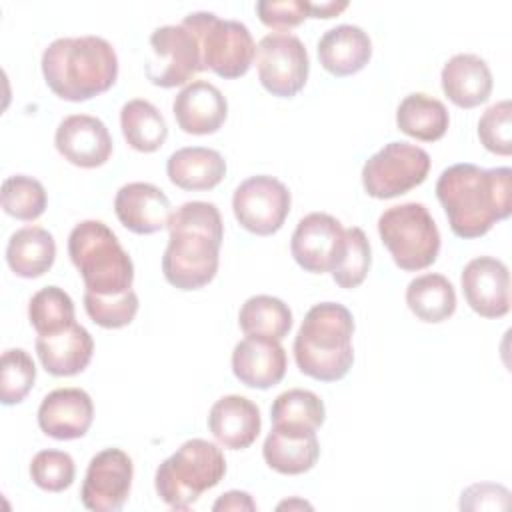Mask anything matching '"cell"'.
<instances>
[{
    "instance_id": "e0dca14e",
    "label": "cell",
    "mask_w": 512,
    "mask_h": 512,
    "mask_svg": "<svg viewBox=\"0 0 512 512\" xmlns=\"http://www.w3.org/2000/svg\"><path fill=\"white\" fill-rule=\"evenodd\" d=\"M94 420V404L82 388H56L38 408L40 430L54 440L82 438Z\"/></svg>"
},
{
    "instance_id": "e575fe53",
    "label": "cell",
    "mask_w": 512,
    "mask_h": 512,
    "mask_svg": "<svg viewBox=\"0 0 512 512\" xmlns=\"http://www.w3.org/2000/svg\"><path fill=\"white\" fill-rule=\"evenodd\" d=\"M36 380V364L24 348H8L0 360V402L12 406L22 402Z\"/></svg>"
},
{
    "instance_id": "9c48e42d",
    "label": "cell",
    "mask_w": 512,
    "mask_h": 512,
    "mask_svg": "<svg viewBox=\"0 0 512 512\" xmlns=\"http://www.w3.org/2000/svg\"><path fill=\"white\" fill-rule=\"evenodd\" d=\"M430 172V154L410 142H388L362 166V186L378 200L396 198L420 186Z\"/></svg>"
},
{
    "instance_id": "ee69618b",
    "label": "cell",
    "mask_w": 512,
    "mask_h": 512,
    "mask_svg": "<svg viewBox=\"0 0 512 512\" xmlns=\"http://www.w3.org/2000/svg\"><path fill=\"white\" fill-rule=\"evenodd\" d=\"M284 508L290 510V508H312V506H310L308 502H304V500H296V498H294V500H290V502L286 500V502L278 504V510H284Z\"/></svg>"
},
{
    "instance_id": "cb8c5ba5",
    "label": "cell",
    "mask_w": 512,
    "mask_h": 512,
    "mask_svg": "<svg viewBox=\"0 0 512 512\" xmlns=\"http://www.w3.org/2000/svg\"><path fill=\"white\" fill-rule=\"evenodd\" d=\"M442 90L458 108H476L492 94V72L478 54H454L440 74Z\"/></svg>"
},
{
    "instance_id": "74e56055",
    "label": "cell",
    "mask_w": 512,
    "mask_h": 512,
    "mask_svg": "<svg viewBox=\"0 0 512 512\" xmlns=\"http://www.w3.org/2000/svg\"><path fill=\"white\" fill-rule=\"evenodd\" d=\"M76 476L74 460L64 450H40L30 462L32 482L46 492H62Z\"/></svg>"
},
{
    "instance_id": "44dd1931",
    "label": "cell",
    "mask_w": 512,
    "mask_h": 512,
    "mask_svg": "<svg viewBox=\"0 0 512 512\" xmlns=\"http://www.w3.org/2000/svg\"><path fill=\"white\" fill-rule=\"evenodd\" d=\"M262 456L266 464L280 474H304L314 468L320 456L316 430L272 424V430L268 432L262 446Z\"/></svg>"
},
{
    "instance_id": "ac0fdd59",
    "label": "cell",
    "mask_w": 512,
    "mask_h": 512,
    "mask_svg": "<svg viewBox=\"0 0 512 512\" xmlns=\"http://www.w3.org/2000/svg\"><path fill=\"white\" fill-rule=\"evenodd\" d=\"M172 114L182 132L206 136L220 130L228 116L226 96L208 80H192L172 102Z\"/></svg>"
},
{
    "instance_id": "8fae6325",
    "label": "cell",
    "mask_w": 512,
    "mask_h": 512,
    "mask_svg": "<svg viewBox=\"0 0 512 512\" xmlns=\"http://www.w3.org/2000/svg\"><path fill=\"white\" fill-rule=\"evenodd\" d=\"M260 84L278 98L296 96L310 72V58L302 40L288 32H270L256 46Z\"/></svg>"
},
{
    "instance_id": "9a60e30c",
    "label": "cell",
    "mask_w": 512,
    "mask_h": 512,
    "mask_svg": "<svg viewBox=\"0 0 512 512\" xmlns=\"http://www.w3.org/2000/svg\"><path fill=\"white\" fill-rule=\"evenodd\" d=\"M468 306L484 318H502L510 310V272L494 256L472 258L460 276Z\"/></svg>"
},
{
    "instance_id": "836d02e7",
    "label": "cell",
    "mask_w": 512,
    "mask_h": 512,
    "mask_svg": "<svg viewBox=\"0 0 512 512\" xmlns=\"http://www.w3.org/2000/svg\"><path fill=\"white\" fill-rule=\"evenodd\" d=\"M46 204L48 196L40 180L26 174H14L2 182V208L8 216L32 222L44 214Z\"/></svg>"
},
{
    "instance_id": "4316f807",
    "label": "cell",
    "mask_w": 512,
    "mask_h": 512,
    "mask_svg": "<svg viewBox=\"0 0 512 512\" xmlns=\"http://www.w3.org/2000/svg\"><path fill=\"white\" fill-rule=\"evenodd\" d=\"M56 258L54 236L40 226H24L16 230L6 246V262L20 278H40Z\"/></svg>"
},
{
    "instance_id": "5b68a950",
    "label": "cell",
    "mask_w": 512,
    "mask_h": 512,
    "mask_svg": "<svg viewBox=\"0 0 512 512\" xmlns=\"http://www.w3.org/2000/svg\"><path fill=\"white\" fill-rule=\"evenodd\" d=\"M68 256L84 280V292L118 296L132 290V258L102 220H82L72 228Z\"/></svg>"
},
{
    "instance_id": "7a4b0ae2",
    "label": "cell",
    "mask_w": 512,
    "mask_h": 512,
    "mask_svg": "<svg viewBox=\"0 0 512 512\" xmlns=\"http://www.w3.org/2000/svg\"><path fill=\"white\" fill-rule=\"evenodd\" d=\"M162 274L178 290H198L214 280L224 240L220 210L212 202H184L168 220Z\"/></svg>"
},
{
    "instance_id": "52a82bcc",
    "label": "cell",
    "mask_w": 512,
    "mask_h": 512,
    "mask_svg": "<svg viewBox=\"0 0 512 512\" xmlns=\"http://www.w3.org/2000/svg\"><path fill=\"white\" fill-rule=\"evenodd\" d=\"M378 234L394 264L406 272L424 270L438 258L440 232L420 202H404L384 210L378 218Z\"/></svg>"
},
{
    "instance_id": "4fadbf2b",
    "label": "cell",
    "mask_w": 512,
    "mask_h": 512,
    "mask_svg": "<svg viewBox=\"0 0 512 512\" xmlns=\"http://www.w3.org/2000/svg\"><path fill=\"white\" fill-rule=\"evenodd\" d=\"M134 464L120 448H104L88 462L80 490L84 508L92 512H118L132 488Z\"/></svg>"
},
{
    "instance_id": "f35d334b",
    "label": "cell",
    "mask_w": 512,
    "mask_h": 512,
    "mask_svg": "<svg viewBox=\"0 0 512 512\" xmlns=\"http://www.w3.org/2000/svg\"><path fill=\"white\" fill-rule=\"evenodd\" d=\"M478 138L482 146L500 156L512 152V106L510 100H500L486 108L478 120Z\"/></svg>"
},
{
    "instance_id": "3957f363",
    "label": "cell",
    "mask_w": 512,
    "mask_h": 512,
    "mask_svg": "<svg viewBox=\"0 0 512 512\" xmlns=\"http://www.w3.org/2000/svg\"><path fill=\"white\" fill-rule=\"evenodd\" d=\"M42 74L58 98L84 102L114 86L118 56L102 36H64L44 50Z\"/></svg>"
},
{
    "instance_id": "8d00e7d4",
    "label": "cell",
    "mask_w": 512,
    "mask_h": 512,
    "mask_svg": "<svg viewBox=\"0 0 512 512\" xmlns=\"http://www.w3.org/2000/svg\"><path fill=\"white\" fill-rule=\"evenodd\" d=\"M84 308L90 320L102 328H124L138 312V294L128 290L118 296H96L84 292Z\"/></svg>"
},
{
    "instance_id": "8992f818",
    "label": "cell",
    "mask_w": 512,
    "mask_h": 512,
    "mask_svg": "<svg viewBox=\"0 0 512 512\" xmlns=\"http://www.w3.org/2000/svg\"><path fill=\"white\" fill-rule=\"evenodd\" d=\"M224 474L226 458L222 450L204 438H190L156 468L154 486L164 504L186 510L202 492L214 488Z\"/></svg>"
},
{
    "instance_id": "1f68e13d",
    "label": "cell",
    "mask_w": 512,
    "mask_h": 512,
    "mask_svg": "<svg viewBox=\"0 0 512 512\" xmlns=\"http://www.w3.org/2000/svg\"><path fill=\"white\" fill-rule=\"evenodd\" d=\"M272 424H288L318 430L324 424L326 408L318 394L304 388H290L276 396L270 408Z\"/></svg>"
},
{
    "instance_id": "f546056e",
    "label": "cell",
    "mask_w": 512,
    "mask_h": 512,
    "mask_svg": "<svg viewBox=\"0 0 512 512\" xmlns=\"http://www.w3.org/2000/svg\"><path fill=\"white\" fill-rule=\"evenodd\" d=\"M120 128L130 148L138 152H156L168 138V124L160 110L144 100H128L120 110Z\"/></svg>"
},
{
    "instance_id": "d4e9b609",
    "label": "cell",
    "mask_w": 512,
    "mask_h": 512,
    "mask_svg": "<svg viewBox=\"0 0 512 512\" xmlns=\"http://www.w3.org/2000/svg\"><path fill=\"white\" fill-rule=\"evenodd\" d=\"M372 56L368 32L354 24H338L326 30L318 40V60L332 76H350L360 72Z\"/></svg>"
},
{
    "instance_id": "ab89813d",
    "label": "cell",
    "mask_w": 512,
    "mask_h": 512,
    "mask_svg": "<svg viewBox=\"0 0 512 512\" xmlns=\"http://www.w3.org/2000/svg\"><path fill=\"white\" fill-rule=\"evenodd\" d=\"M256 14L260 22L274 30H290L300 26L306 18H310V2L308 0H260L256 2Z\"/></svg>"
},
{
    "instance_id": "f1b7e54d",
    "label": "cell",
    "mask_w": 512,
    "mask_h": 512,
    "mask_svg": "<svg viewBox=\"0 0 512 512\" xmlns=\"http://www.w3.org/2000/svg\"><path fill=\"white\" fill-rule=\"evenodd\" d=\"M406 304L418 320L438 324L454 314L456 292L446 276L428 272L410 280L406 288Z\"/></svg>"
},
{
    "instance_id": "ffe728a7",
    "label": "cell",
    "mask_w": 512,
    "mask_h": 512,
    "mask_svg": "<svg viewBox=\"0 0 512 512\" xmlns=\"http://www.w3.org/2000/svg\"><path fill=\"white\" fill-rule=\"evenodd\" d=\"M286 350L280 340L246 336L232 350V372L248 388L266 390L286 374Z\"/></svg>"
},
{
    "instance_id": "60d3db41",
    "label": "cell",
    "mask_w": 512,
    "mask_h": 512,
    "mask_svg": "<svg viewBox=\"0 0 512 512\" xmlns=\"http://www.w3.org/2000/svg\"><path fill=\"white\" fill-rule=\"evenodd\" d=\"M510 490L502 484L478 482L468 486L460 496V510H506Z\"/></svg>"
},
{
    "instance_id": "d6a6232c",
    "label": "cell",
    "mask_w": 512,
    "mask_h": 512,
    "mask_svg": "<svg viewBox=\"0 0 512 512\" xmlns=\"http://www.w3.org/2000/svg\"><path fill=\"white\" fill-rule=\"evenodd\" d=\"M28 320L38 334L58 332L74 322V302L58 286H44L28 302Z\"/></svg>"
},
{
    "instance_id": "7402d4cb",
    "label": "cell",
    "mask_w": 512,
    "mask_h": 512,
    "mask_svg": "<svg viewBox=\"0 0 512 512\" xmlns=\"http://www.w3.org/2000/svg\"><path fill=\"white\" fill-rule=\"evenodd\" d=\"M36 354L48 374L74 376L84 372L90 364L94 354V340L84 326L72 322L58 332L38 334Z\"/></svg>"
},
{
    "instance_id": "b9f144b4",
    "label": "cell",
    "mask_w": 512,
    "mask_h": 512,
    "mask_svg": "<svg viewBox=\"0 0 512 512\" xmlns=\"http://www.w3.org/2000/svg\"><path fill=\"white\" fill-rule=\"evenodd\" d=\"M212 510L214 512H220V510H256V502L252 500V496L248 492H242V490H230L226 494H222L214 504H212Z\"/></svg>"
},
{
    "instance_id": "6da1fadb",
    "label": "cell",
    "mask_w": 512,
    "mask_h": 512,
    "mask_svg": "<svg viewBox=\"0 0 512 512\" xmlns=\"http://www.w3.org/2000/svg\"><path fill=\"white\" fill-rule=\"evenodd\" d=\"M512 170L452 164L436 180V198L458 238H480L512 212Z\"/></svg>"
},
{
    "instance_id": "d6986e66",
    "label": "cell",
    "mask_w": 512,
    "mask_h": 512,
    "mask_svg": "<svg viewBox=\"0 0 512 512\" xmlns=\"http://www.w3.org/2000/svg\"><path fill=\"white\" fill-rule=\"evenodd\" d=\"M120 224L134 234H154L168 226L172 206L168 196L150 182H128L114 198Z\"/></svg>"
},
{
    "instance_id": "ba28073f",
    "label": "cell",
    "mask_w": 512,
    "mask_h": 512,
    "mask_svg": "<svg viewBox=\"0 0 512 512\" xmlns=\"http://www.w3.org/2000/svg\"><path fill=\"white\" fill-rule=\"evenodd\" d=\"M182 24L198 38L204 70L220 78H240L250 70L256 46L246 24L206 10L190 12Z\"/></svg>"
},
{
    "instance_id": "2e32d148",
    "label": "cell",
    "mask_w": 512,
    "mask_h": 512,
    "mask_svg": "<svg viewBox=\"0 0 512 512\" xmlns=\"http://www.w3.org/2000/svg\"><path fill=\"white\" fill-rule=\"evenodd\" d=\"M60 156L80 168H98L112 156V136L106 124L90 114L66 116L54 134Z\"/></svg>"
},
{
    "instance_id": "7c38bea8",
    "label": "cell",
    "mask_w": 512,
    "mask_h": 512,
    "mask_svg": "<svg viewBox=\"0 0 512 512\" xmlns=\"http://www.w3.org/2000/svg\"><path fill=\"white\" fill-rule=\"evenodd\" d=\"M290 190L274 176L258 174L238 184L232 196V210L238 224L256 234H276L290 214Z\"/></svg>"
},
{
    "instance_id": "7bdbcfd3",
    "label": "cell",
    "mask_w": 512,
    "mask_h": 512,
    "mask_svg": "<svg viewBox=\"0 0 512 512\" xmlns=\"http://www.w3.org/2000/svg\"><path fill=\"white\" fill-rule=\"evenodd\" d=\"M348 8L346 0L334 2V0H326V2H310V18H334L338 16L342 10Z\"/></svg>"
},
{
    "instance_id": "277c9868",
    "label": "cell",
    "mask_w": 512,
    "mask_h": 512,
    "mask_svg": "<svg viewBox=\"0 0 512 512\" xmlns=\"http://www.w3.org/2000/svg\"><path fill=\"white\" fill-rule=\"evenodd\" d=\"M354 318L338 302L314 304L294 338V360L302 374L320 380H342L354 362Z\"/></svg>"
},
{
    "instance_id": "4dcf8cb0",
    "label": "cell",
    "mask_w": 512,
    "mask_h": 512,
    "mask_svg": "<svg viewBox=\"0 0 512 512\" xmlns=\"http://www.w3.org/2000/svg\"><path fill=\"white\" fill-rule=\"evenodd\" d=\"M238 324L246 336L282 340L292 328V312L280 298L256 294L242 304L238 312Z\"/></svg>"
},
{
    "instance_id": "83f0119b",
    "label": "cell",
    "mask_w": 512,
    "mask_h": 512,
    "mask_svg": "<svg viewBox=\"0 0 512 512\" xmlns=\"http://www.w3.org/2000/svg\"><path fill=\"white\" fill-rule=\"evenodd\" d=\"M450 124V114L434 96L424 92L408 94L396 110V126L406 136H412L422 142L440 140Z\"/></svg>"
},
{
    "instance_id": "5bb4252c",
    "label": "cell",
    "mask_w": 512,
    "mask_h": 512,
    "mask_svg": "<svg viewBox=\"0 0 512 512\" xmlns=\"http://www.w3.org/2000/svg\"><path fill=\"white\" fill-rule=\"evenodd\" d=\"M290 252L296 264L306 272L332 274L346 252V230L340 220L326 212L306 214L296 224Z\"/></svg>"
},
{
    "instance_id": "603a6c76",
    "label": "cell",
    "mask_w": 512,
    "mask_h": 512,
    "mask_svg": "<svg viewBox=\"0 0 512 512\" xmlns=\"http://www.w3.org/2000/svg\"><path fill=\"white\" fill-rule=\"evenodd\" d=\"M208 428L224 448L244 450L252 446L260 434V410L246 396H222L208 412Z\"/></svg>"
},
{
    "instance_id": "484cf974",
    "label": "cell",
    "mask_w": 512,
    "mask_h": 512,
    "mask_svg": "<svg viewBox=\"0 0 512 512\" xmlns=\"http://www.w3.org/2000/svg\"><path fill=\"white\" fill-rule=\"evenodd\" d=\"M166 174L182 190H210L226 176V160L214 148L186 146L170 154Z\"/></svg>"
},
{
    "instance_id": "30bf717a",
    "label": "cell",
    "mask_w": 512,
    "mask_h": 512,
    "mask_svg": "<svg viewBox=\"0 0 512 512\" xmlns=\"http://www.w3.org/2000/svg\"><path fill=\"white\" fill-rule=\"evenodd\" d=\"M150 48L154 58L146 64V76L154 86L174 88L190 84L204 70L198 38L182 22L158 26L150 34Z\"/></svg>"
},
{
    "instance_id": "d590c367",
    "label": "cell",
    "mask_w": 512,
    "mask_h": 512,
    "mask_svg": "<svg viewBox=\"0 0 512 512\" xmlns=\"http://www.w3.org/2000/svg\"><path fill=\"white\" fill-rule=\"evenodd\" d=\"M372 250L362 228H346V252L340 264L332 270V278L340 288L352 290L360 286L370 270Z\"/></svg>"
}]
</instances>
